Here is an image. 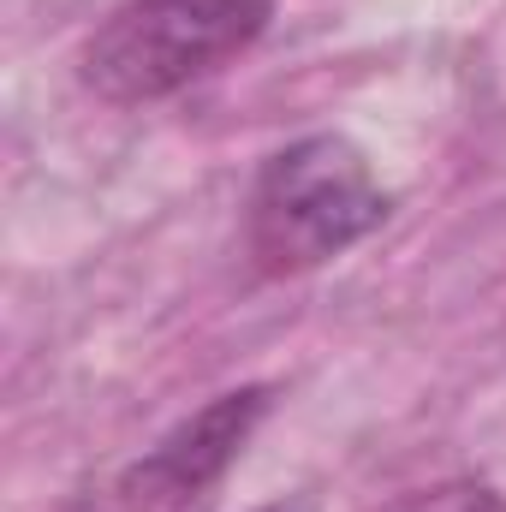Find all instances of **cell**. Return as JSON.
I'll return each instance as SVG.
<instances>
[{
    "label": "cell",
    "mask_w": 506,
    "mask_h": 512,
    "mask_svg": "<svg viewBox=\"0 0 506 512\" xmlns=\"http://www.w3.org/2000/svg\"><path fill=\"white\" fill-rule=\"evenodd\" d=\"M387 209L393 197L370 173L364 149L334 131H316L262 161L245 209V239L268 274H310L364 245L387 221Z\"/></svg>",
    "instance_id": "cell-1"
},
{
    "label": "cell",
    "mask_w": 506,
    "mask_h": 512,
    "mask_svg": "<svg viewBox=\"0 0 506 512\" xmlns=\"http://www.w3.org/2000/svg\"><path fill=\"white\" fill-rule=\"evenodd\" d=\"M268 18L274 0H126L84 42L78 78L114 108H143L245 54Z\"/></svg>",
    "instance_id": "cell-2"
},
{
    "label": "cell",
    "mask_w": 506,
    "mask_h": 512,
    "mask_svg": "<svg viewBox=\"0 0 506 512\" xmlns=\"http://www.w3.org/2000/svg\"><path fill=\"white\" fill-rule=\"evenodd\" d=\"M268 411V393L262 387H239V393H221L209 399L197 417H185L149 459H137L120 483L131 507H185L197 501L251 441V429Z\"/></svg>",
    "instance_id": "cell-3"
},
{
    "label": "cell",
    "mask_w": 506,
    "mask_h": 512,
    "mask_svg": "<svg viewBox=\"0 0 506 512\" xmlns=\"http://www.w3.org/2000/svg\"><path fill=\"white\" fill-rule=\"evenodd\" d=\"M411 512H506V501L489 483H447V489L423 495Z\"/></svg>",
    "instance_id": "cell-4"
},
{
    "label": "cell",
    "mask_w": 506,
    "mask_h": 512,
    "mask_svg": "<svg viewBox=\"0 0 506 512\" xmlns=\"http://www.w3.org/2000/svg\"><path fill=\"white\" fill-rule=\"evenodd\" d=\"M262 512H304V507H292V501H286V507H262Z\"/></svg>",
    "instance_id": "cell-5"
}]
</instances>
